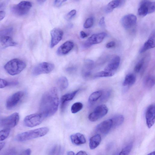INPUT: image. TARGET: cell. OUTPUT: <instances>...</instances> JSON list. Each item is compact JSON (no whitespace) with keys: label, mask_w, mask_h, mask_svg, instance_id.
Returning a JSON list of instances; mask_svg holds the SVG:
<instances>
[{"label":"cell","mask_w":155,"mask_h":155,"mask_svg":"<svg viewBox=\"0 0 155 155\" xmlns=\"http://www.w3.org/2000/svg\"><path fill=\"white\" fill-rule=\"evenodd\" d=\"M59 103L57 90L53 87L42 95L39 104V114L44 119L52 116L57 110Z\"/></svg>","instance_id":"obj_1"},{"label":"cell","mask_w":155,"mask_h":155,"mask_svg":"<svg viewBox=\"0 0 155 155\" xmlns=\"http://www.w3.org/2000/svg\"><path fill=\"white\" fill-rule=\"evenodd\" d=\"M48 131V127H42L19 134L16 136L15 139L18 141H25L44 136Z\"/></svg>","instance_id":"obj_2"},{"label":"cell","mask_w":155,"mask_h":155,"mask_svg":"<svg viewBox=\"0 0 155 155\" xmlns=\"http://www.w3.org/2000/svg\"><path fill=\"white\" fill-rule=\"evenodd\" d=\"M25 62L20 59L14 58L8 62L4 68L6 72L11 75L18 74L26 67Z\"/></svg>","instance_id":"obj_3"},{"label":"cell","mask_w":155,"mask_h":155,"mask_svg":"<svg viewBox=\"0 0 155 155\" xmlns=\"http://www.w3.org/2000/svg\"><path fill=\"white\" fill-rule=\"evenodd\" d=\"M32 6V4L30 2L23 1L13 6L11 10L15 15L23 16L27 14Z\"/></svg>","instance_id":"obj_4"},{"label":"cell","mask_w":155,"mask_h":155,"mask_svg":"<svg viewBox=\"0 0 155 155\" xmlns=\"http://www.w3.org/2000/svg\"><path fill=\"white\" fill-rule=\"evenodd\" d=\"M155 10V2L148 0L142 1L140 3L138 9V14L141 16H145L151 13Z\"/></svg>","instance_id":"obj_5"},{"label":"cell","mask_w":155,"mask_h":155,"mask_svg":"<svg viewBox=\"0 0 155 155\" xmlns=\"http://www.w3.org/2000/svg\"><path fill=\"white\" fill-rule=\"evenodd\" d=\"M54 64L47 62L40 63L34 67L32 71V74L34 76H37L43 74H48L52 71L54 68Z\"/></svg>","instance_id":"obj_6"},{"label":"cell","mask_w":155,"mask_h":155,"mask_svg":"<svg viewBox=\"0 0 155 155\" xmlns=\"http://www.w3.org/2000/svg\"><path fill=\"white\" fill-rule=\"evenodd\" d=\"M108 109L104 104L97 106L89 115L88 118L91 122H95L102 118L108 113Z\"/></svg>","instance_id":"obj_7"},{"label":"cell","mask_w":155,"mask_h":155,"mask_svg":"<svg viewBox=\"0 0 155 155\" xmlns=\"http://www.w3.org/2000/svg\"><path fill=\"white\" fill-rule=\"evenodd\" d=\"M45 119L39 113L27 115L24 120V124L26 127H32L40 124Z\"/></svg>","instance_id":"obj_8"},{"label":"cell","mask_w":155,"mask_h":155,"mask_svg":"<svg viewBox=\"0 0 155 155\" xmlns=\"http://www.w3.org/2000/svg\"><path fill=\"white\" fill-rule=\"evenodd\" d=\"M19 119L18 113L15 112L2 119L0 121V124L5 128L11 129L17 124Z\"/></svg>","instance_id":"obj_9"},{"label":"cell","mask_w":155,"mask_h":155,"mask_svg":"<svg viewBox=\"0 0 155 155\" xmlns=\"http://www.w3.org/2000/svg\"><path fill=\"white\" fill-rule=\"evenodd\" d=\"M25 94L21 91H18L9 97L6 101V107L8 110L12 109L17 105Z\"/></svg>","instance_id":"obj_10"},{"label":"cell","mask_w":155,"mask_h":155,"mask_svg":"<svg viewBox=\"0 0 155 155\" xmlns=\"http://www.w3.org/2000/svg\"><path fill=\"white\" fill-rule=\"evenodd\" d=\"M106 35V34L104 32L92 35L84 43L83 47L85 48H88L93 45L100 43Z\"/></svg>","instance_id":"obj_11"},{"label":"cell","mask_w":155,"mask_h":155,"mask_svg":"<svg viewBox=\"0 0 155 155\" xmlns=\"http://www.w3.org/2000/svg\"><path fill=\"white\" fill-rule=\"evenodd\" d=\"M146 123L147 127L151 128L155 121V106L154 104L149 105L146 110L145 113Z\"/></svg>","instance_id":"obj_12"},{"label":"cell","mask_w":155,"mask_h":155,"mask_svg":"<svg viewBox=\"0 0 155 155\" xmlns=\"http://www.w3.org/2000/svg\"><path fill=\"white\" fill-rule=\"evenodd\" d=\"M50 33L51 37L50 47L53 48L61 40L63 35V32L61 29L55 28L51 31Z\"/></svg>","instance_id":"obj_13"},{"label":"cell","mask_w":155,"mask_h":155,"mask_svg":"<svg viewBox=\"0 0 155 155\" xmlns=\"http://www.w3.org/2000/svg\"><path fill=\"white\" fill-rule=\"evenodd\" d=\"M112 127V122L111 119L105 120L98 124L95 127V130L103 134H107Z\"/></svg>","instance_id":"obj_14"},{"label":"cell","mask_w":155,"mask_h":155,"mask_svg":"<svg viewBox=\"0 0 155 155\" xmlns=\"http://www.w3.org/2000/svg\"><path fill=\"white\" fill-rule=\"evenodd\" d=\"M94 65L92 60L87 59L85 61L81 71L82 76L84 79H87L90 78Z\"/></svg>","instance_id":"obj_15"},{"label":"cell","mask_w":155,"mask_h":155,"mask_svg":"<svg viewBox=\"0 0 155 155\" xmlns=\"http://www.w3.org/2000/svg\"><path fill=\"white\" fill-rule=\"evenodd\" d=\"M137 20L136 16L133 14H129L124 16L121 19L123 26L126 29H129L134 26Z\"/></svg>","instance_id":"obj_16"},{"label":"cell","mask_w":155,"mask_h":155,"mask_svg":"<svg viewBox=\"0 0 155 155\" xmlns=\"http://www.w3.org/2000/svg\"><path fill=\"white\" fill-rule=\"evenodd\" d=\"M120 62V57L118 56L114 57L105 67L104 71L114 74L118 68Z\"/></svg>","instance_id":"obj_17"},{"label":"cell","mask_w":155,"mask_h":155,"mask_svg":"<svg viewBox=\"0 0 155 155\" xmlns=\"http://www.w3.org/2000/svg\"><path fill=\"white\" fill-rule=\"evenodd\" d=\"M74 43L67 41L61 45L58 49L57 53L59 55H63L68 53L73 48Z\"/></svg>","instance_id":"obj_18"},{"label":"cell","mask_w":155,"mask_h":155,"mask_svg":"<svg viewBox=\"0 0 155 155\" xmlns=\"http://www.w3.org/2000/svg\"><path fill=\"white\" fill-rule=\"evenodd\" d=\"M79 90V89H78L72 92L65 94L61 97V111L63 112L64 110L67 103L74 98Z\"/></svg>","instance_id":"obj_19"},{"label":"cell","mask_w":155,"mask_h":155,"mask_svg":"<svg viewBox=\"0 0 155 155\" xmlns=\"http://www.w3.org/2000/svg\"><path fill=\"white\" fill-rule=\"evenodd\" d=\"M155 32L153 31L148 39L144 43L140 51V53H142L147 50L155 47Z\"/></svg>","instance_id":"obj_20"},{"label":"cell","mask_w":155,"mask_h":155,"mask_svg":"<svg viewBox=\"0 0 155 155\" xmlns=\"http://www.w3.org/2000/svg\"><path fill=\"white\" fill-rule=\"evenodd\" d=\"M17 44V43L10 36L0 37V45L3 48L15 46H16Z\"/></svg>","instance_id":"obj_21"},{"label":"cell","mask_w":155,"mask_h":155,"mask_svg":"<svg viewBox=\"0 0 155 155\" xmlns=\"http://www.w3.org/2000/svg\"><path fill=\"white\" fill-rule=\"evenodd\" d=\"M70 139L72 142L77 145L84 144L86 142V140L84 135L80 133L72 134L70 136Z\"/></svg>","instance_id":"obj_22"},{"label":"cell","mask_w":155,"mask_h":155,"mask_svg":"<svg viewBox=\"0 0 155 155\" xmlns=\"http://www.w3.org/2000/svg\"><path fill=\"white\" fill-rule=\"evenodd\" d=\"M101 140V137L98 134H96L91 137L89 142L90 149L91 150H94L96 148L100 143Z\"/></svg>","instance_id":"obj_23"},{"label":"cell","mask_w":155,"mask_h":155,"mask_svg":"<svg viewBox=\"0 0 155 155\" xmlns=\"http://www.w3.org/2000/svg\"><path fill=\"white\" fill-rule=\"evenodd\" d=\"M136 77L133 74H129L126 75L123 83L124 86H130L135 82Z\"/></svg>","instance_id":"obj_24"},{"label":"cell","mask_w":155,"mask_h":155,"mask_svg":"<svg viewBox=\"0 0 155 155\" xmlns=\"http://www.w3.org/2000/svg\"><path fill=\"white\" fill-rule=\"evenodd\" d=\"M102 94V91H98L94 92L89 96L88 103L90 105L93 104L101 97Z\"/></svg>","instance_id":"obj_25"},{"label":"cell","mask_w":155,"mask_h":155,"mask_svg":"<svg viewBox=\"0 0 155 155\" xmlns=\"http://www.w3.org/2000/svg\"><path fill=\"white\" fill-rule=\"evenodd\" d=\"M112 122V128H114L121 125L124 120V117L122 115H117L111 118Z\"/></svg>","instance_id":"obj_26"},{"label":"cell","mask_w":155,"mask_h":155,"mask_svg":"<svg viewBox=\"0 0 155 155\" xmlns=\"http://www.w3.org/2000/svg\"><path fill=\"white\" fill-rule=\"evenodd\" d=\"M57 84L60 89L61 91H63L68 87V80L66 77H61L58 79Z\"/></svg>","instance_id":"obj_27"},{"label":"cell","mask_w":155,"mask_h":155,"mask_svg":"<svg viewBox=\"0 0 155 155\" xmlns=\"http://www.w3.org/2000/svg\"><path fill=\"white\" fill-rule=\"evenodd\" d=\"M121 1L113 0L110 2L107 5L105 11L107 13L111 12L115 8L118 7L121 4Z\"/></svg>","instance_id":"obj_28"},{"label":"cell","mask_w":155,"mask_h":155,"mask_svg":"<svg viewBox=\"0 0 155 155\" xmlns=\"http://www.w3.org/2000/svg\"><path fill=\"white\" fill-rule=\"evenodd\" d=\"M155 84L154 77L151 75L147 76L144 79L143 84L144 86L148 88H152Z\"/></svg>","instance_id":"obj_29"},{"label":"cell","mask_w":155,"mask_h":155,"mask_svg":"<svg viewBox=\"0 0 155 155\" xmlns=\"http://www.w3.org/2000/svg\"><path fill=\"white\" fill-rule=\"evenodd\" d=\"M145 68L144 66V59H140L136 64L134 71L136 73L140 72L142 74L144 72Z\"/></svg>","instance_id":"obj_30"},{"label":"cell","mask_w":155,"mask_h":155,"mask_svg":"<svg viewBox=\"0 0 155 155\" xmlns=\"http://www.w3.org/2000/svg\"><path fill=\"white\" fill-rule=\"evenodd\" d=\"M13 31V28L11 27H8L0 29V37L7 36L11 35Z\"/></svg>","instance_id":"obj_31"},{"label":"cell","mask_w":155,"mask_h":155,"mask_svg":"<svg viewBox=\"0 0 155 155\" xmlns=\"http://www.w3.org/2000/svg\"><path fill=\"white\" fill-rule=\"evenodd\" d=\"M83 107V104L80 102L74 103L71 107V111L73 114L76 113L81 110Z\"/></svg>","instance_id":"obj_32"},{"label":"cell","mask_w":155,"mask_h":155,"mask_svg":"<svg viewBox=\"0 0 155 155\" xmlns=\"http://www.w3.org/2000/svg\"><path fill=\"white\" fill-rule=\"evenodd\" d=\"M10 129L5 128L0 131V141H2L8 137L10 134Z\"/></svg>","instance_id":"obj_33"},{"label":"cell","mask_w":155,"mask_h":155,"mask_svg":"<svg viewBox=\"0 0 155 155\" xmlns=\"http://www.w3.org/2000/svg\"><path fill=\"white\" fill-rule=\"evenodd\" d=\"M114 75L113 74L104 71L96 73L93 76V77L94 78L109 77L112 76Z\"/></svg>","instance_id":"obj_34"},{"label":"cell","mask_w":155,"mask_h":155,"mask_svg":"<svg viewBox=\"0 0 155 155\" xmlns=\"http://www.w3.org/2000/svg\"><path fill=\"white\" fill-rule=\"evenodd\" d=\"M133 144L129 143L121 150L119 155H129L133 147Z\"/></svg>","instance_id":"obj_35"},{"label":"cell","mask_w":155,"mask_h":155,"mask_svg":"<svg viewBox=\"0 0 155 155\" xmlns=\"http://www.w3.org/2000/svg\"><path fill=\"white\" fill-rule=\"evenodd\" d=\"M111 93V91L110 90H107L104 91H102V95L100 98V101L102 102L106 101L109 98Z\"/></svg>","instance_id":"obj_36"},{"label":"cell","mask_w":155,"mask_h":155,"mask_svg":"<svg viewBox=\"0 0 155 155\" xmlns=\"http://www.w3.org/2000/svg\"><path fill=\"white\" fill-rule=\"evenodd\" d=\"M60 152V147L55 145L50 150L49 155H59Z\"/></svg>","instance_id":"obj_37"},{"label":"cell","mask_w":155,"mask_h":155,"mask_svg":"<svg viewBox=\"0 0 155 155\" xmlns=\"http://www.w3.org/2000/svg\"><path fill=\"white\" fill-rule=\"evenodd\" d=\"M94 24V19L90 17L87 18L85 22L84 27L85 28H88L91 27Z\"/></svg>","instance_id":"obj_38"},{"label":"cell","mask_w":155,"mask_h":155,"mask_svg":"<svg viewBox=\"0 0 155 155\" xmlns=\"http://www.w3.org/2000/svg\"><path fill=\"white\" fill-rule=\"evenodd\" d=\"M21 152H18L16 149L12 148L8 150L3 155H21Z\"/></svg>","instance_id":"obj_39"},{"label":"cell","mask_w":155,"mask_h":155,"mask_svg":"<svg viewBox=\"0 0 155 155\" xmlns=\"http://www.w3.org/2000/svg\"><path fill=\"white\" fill-rule=\"evenodd\" d=\"M76 13V11L75 10L71 11L66 15L65 18L67 20H70L75 15Z\"/></svg>","instance_id":"obj_40"},{"label":"cell","mask_w":155,"mask_h":155,"mask_svg":"<svg viewBox=\"0 0 155 155\" xmlns=\"http://www.w3.org/2000/svg\"><path fill=\"white\" fill-rule=\"evenodd\" d=\"M7 86H8V82L0 78V88H4Z\"/></svg>","instance_id":"obj_41"},{"label":"cell","mask_w":155,"mask_h":155,"mask_svg":"<svg viewBox=\"0 0 155 155\" xmlns=\"http://www.w3.org/2000/svg\"><path fill=\"white\" fill-rule=\"evenodd\" d=\"M76 71V67L74 66H71L67 68L66 71L69 74H72L74 73Z\"/></svg>","instance_id":"obj_42"},{"label":"cell","mask_w":155,"mask_h":155,"mask_svg":"<svg viewBox=\"0 0 155 155\" xmlns=\"http://www.w3.org/2000/svg\"><path fill=\"white\" fill-rule=\"evenodd\" d=\"M66 1V0H55L54 1V5L55 7H59Z\"/></svg>","instance_id":"obj_43"},{"label":"cell","mask_w":155,"mask_h":155,"mask_svg":"<svg viewBox=\"0 0 155 155\" xmlns=\"http://www.w3.org/2000/svg\"><path fill=\"white\" fill-rule=\"evenodd\" d=\"M115 42L113 41L107 43L106 45V47L107 48H110L114 47L115 45Z\"/></svg>","instance_id":"obj_44"},{"label":"cell","mask_w":155,"mask_h":155,"mask_svg":"<svg viewBox=\"0 0 155 155\" xmlns=\"http://www.w3.org/2000/svg\"><path fill=\"white\" fill-rule=\"evenodd\" d=\"M31 151L30 149L25 150L21 152V155H30Z\"/></svg>","instance_id":"obj_45"},{"label":"cell","mask_w":155,"mask_h":155,"mask_svg":"<svg viewBox=\"0 0 155 155\" xmlns=\"http://www.w3.org/2000/svg\"><path fill=\"white\" fill-rule=\"evenodd\" d=\"M99 24V26L101 27H104L105 25L104 18L102 17L100 19Z\"/></svg>","instance_id":"obj_46"},{"label":"cell","mask_w":155,"mask_h":155,"mask_svg":"<svg viewBox=\"0 0 155 155\" xmlns=\"http://www.w3.org/2000/svg\"><path fill=\"white\" fill-rule=\"evenodd\" d=\"M5 16V13L3 11H0V21L3 20Z\"/></svg>","instance_id":"obj_47"},{"label":"cell","mask_w":155,"mask_h":155,"mask_svg":"<svg viewBox=\"0 0 155 155\" xmlns=\"http://www.w3.org/2000/svg\"><path fill=\"white\" fill-rule=\"evenodd\" d=\"M18 84V82L17 81H12L8 82V86H15Z\"/></svg>","instance_id":"obj_48"},{"label":"cell","mask_w":155,"mask_h":155,"mask_svg":"<svg viewBox=\"0 0 155 155\" xmlns=\"http://www.w3.org/2000/svg\"><path fill=\"white\" fill-rule=\"evenodd\" d=\"M80 35L81 37L83 38H86L87 36V34L83 31H81L80 32Z\"/></svg>","instance_id":"obj_49"},{"label":"cell","mask_w":155,"mask_h":155,"mask_svg":"<svg viewBox=\"0 0 155 155\" xmlns=\"http://www.w3.org/2000/svg\"><path fill=\"white\" fill-rule=\"evenodd\" d=\"M76 155H88V154L85 151L81 150L79 151Z\"/></svg>","instance_id":"obj_50"},{"label":"cell","mask_w":155,"mask_h":155,"mask_svg":"<svg viewBox=\"0 0 155 155\" xmlns=\"http://www.w3.org/2000/svg\"><path fill=\"white\" fill-rule=\"evenodd\" d=\"M5 144V143L4 142L0 143V151L4 147Z\"/></svg>","instance_id":"obj_51"},{"label":"cell","mask_w":155,"mask_h":155,"mask_svg":"<svg viewBox=\"0 0 155 155\" xmlns=\"http://www.w3.org/2000/svg\"><path fill=\"white\" fill-rule=\"evenodd\" d=\"M67 155H74V152L71 151H68L67 153Z\"/></svg>","instance_id":"obj_52"},{"label":"cell","mask_w":155,"mask_h":155,"mask_svg":"<svg viewBox=\"0 0 155 155\" xmlns=\"http://www.w3.org/2000/svg\"><path fill=\"white\" fill-rule=\"evenodd\" d=\"M45 0H38L37 1L39 4H42L45 2Z\"/></svg>","instance_id":"obj_53"},{"label":"cell","mask_w":155,"mask_h":155,"mask_svg":"<svg viewBox=\"0 0 155 155\" xmlns=\"http://www.w3.org/2000/svg\"><path fill=\"white\" fill-rule=\"evenodd\" d=\"M147 155H155V151L152 152L150 153Z\"/></svg>","instance_id":"obj_54"}]
</instances>
